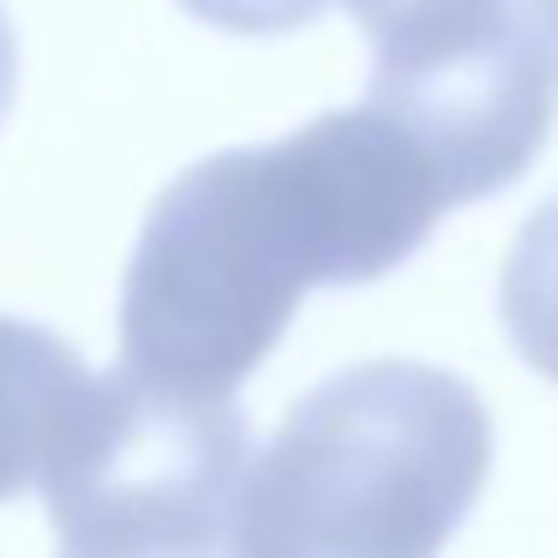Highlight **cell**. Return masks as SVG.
<instances>
[{
	"instance_id": "6da1fadb",
	"label": "cell",
	"mask_w": 558,
	"mask_h": 558,
	"mask_svg": "<svg viewBox=\"0 0 558 558\" xmlns=\"http://www.w3.org/2000/svg\"><path fill=\"white\" fill-rule=\"evenodd\" d=\"M426 157L373 109L193 162L150 205L121 289V373L229 402L301 294L397 270L445 217Z\"/></svg>"
},
{
	"instance_id": "7a4b0ae2",
	"label": "cell",
	"mask_w": 558,
	"mask_h": 558,
	"mask_svg": "<svg viewBox=\"0 0 558 558\" xmlns=\"http://www.w3.org/2000/svg\"><path fill=\"white\" fill-rule=\"evenodd\" d=\"M493 474L474 385L366 361L313 385L246 457L229 558H438Z\"/></svg>"
},
{
	"instance_id": "3957f363",
	"label": "cell",
	"mask_w": 558,
	"mask_h": 558,
	"mask_svg": "<svg viewBox=\"0 0 558 558\" xmlns=\"http://www.w3.org/2000/svg\"><path fill=\"white\" fill-rule=\"evenodd\" d=\"M253 433L234 402H186L138 378H90L37 474L54 558H229Z\"/></svg>"
},
{
	"instance_id": "277c9868",
	"label": "cell",
	"mask_w": 558,
	"mask_h": 558,
	"mask_svg": "<svg viewBox=\"0 0 558 558\" xmlns=\"http://www.w3.org/2000/svg\"><path fill=\"white\" fill-rule=\"evenodd\" d=\"M373 37L366 102L426 157L445 205L493 198L541 157L558 66L522 0H409Z\"/></svg>"
},
{
	"instance_id": "5b68a950",
	"label": "cell",
	"mask_w": 558,
	"mask_h": 558,
	"mask_svg": "<svg viewBox=\"0 0 558 558\" xmlns=\"http://www.w3.org/2000/svg\"><path fill=\"white\" fill-rule=\"evenodd\" d=\"M90 378L97 373L54 330L0 318V505L37 486L90 397Z\"/></svg>"
},
{
	"instance_id": "8992f818",
	"label": "cell",
	"mask_w": 558,
	"mask_h": 558,
	"mask_svg": "<svg viewBox=\"0 0 558 558\" xmlns=\"http://www.w3.org/2000/svg\"><path fill=\"white\" fill-rule=\"evenodd\" d=\"M498 313H505V337L522 354V366L558 385V198H546L510 241Z\"/></svg>"
},
{
	"instance_id": "52a82bcc",
	"label": "cell",
	"mask_w": 558,
	"mask_h": 558,
	"mask_svg": "<svg viewBox=\"0 0 558 558\" xmlns=\"http://www.w3.org/2000/svg\"><path fill=\"white\" fill-rule=\"evenodd\" d=\"M181 7L234 37H282V31L313 25L330 0H181Z\"/></svg>"
},
{
	"instance_id": "ba28073f",
	"label": "cell",
	"mask_w": 558,
	"mask_h": 558,
	"mask_svg": "<svg viewBox=\"0 0 558 558\" xmlns=\"http://www.w3.org/2000/svg\"><path fill=\"white\" fill-rule=\"evenodd\" d=\"M13 90H19V37L7 25V7H0V121L13 109Z\"/></svg>"
},
{
	"instance_id": "9c48e42d",
	"label": "cell",
	"mask_w": 558,
	"mask_h": 558,
	"mask_svg": "<svg viewBox=\"0 0 558 558\" xmlns=\"http://www.w3.org/2000/svg\"><path fill=\"white\" fill-rule=\"evenodd\" d=\"M342 7H349V13L361 19L366 31H373V25H385V19L397 13V7H409V0H342Z\"/></svg>"
},
{
	"instance_id": "30bf717a",
	"label": "cell",
	"mask_w": 558,
	"mask_h": 558,
	"mask_svg": "<svg viewBox=\"0 0 558 558\" xmlns=\"http://www.w3.org/2000/svg\"><path fill=\"white\" fill-rule=\"evenodd\" d=\"M529 13H534V25H541V37H546V54H553V66H558V0H534Z\"/></svg>"
},
{
	"instance_id": "8fae6325",
	"label": "cell",
	"mask_w": 558,
	"mask_h": 558,
	"mask_svg": "<svg viewBox=\"0 0 558 558\" xmlns=\"http://www.w3.org/2000/svg\"><path fill=\"white\" fill-rule=\"evenodd\" d=\"M522 7H534V0H522Z\"/></svg>"
}]
</instances>
